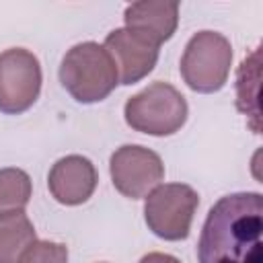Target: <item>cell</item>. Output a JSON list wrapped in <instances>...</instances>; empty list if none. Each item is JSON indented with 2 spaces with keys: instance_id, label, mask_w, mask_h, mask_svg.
<instances>
[{
  "instance_id": "obj_7",
  "label": "cell",
  "mask_w": 263,
  "mask_h": 263,
  "mask_svg": "<svg viewBox=\"0 0 263 263\" xmlns=\"http://www.w3.org/2000/svg\"><path fill=\"white\" fill-rule=\"evenodd\" d=\"M109 171L115 189L129 199L146 197L164 177V164L160 156L150 148L136 144L117 148L111 154Z\"/></svg>"
},
{
  "instance_id": "obj_3",
  "label": "cell",
  "mask_w": 263,
  "mask_h": 263,
  "mask_svg": "<svg viewBox=\"0 0 263 263\" xmlns=\"http://www.w3.org/2000/svg\"><path fill=\"white\" fill-rule=\"evenodd\" d=\"M187 101L168 82H152L148 88L129 97L123 107L125 123L142 134L171 136L187 121Z\"/></svg>"
},
{
  "instance_id": "obj_8",
  "label": "cell",
  "mask_w": 263,
  "mask_h": 263,
  "mask_svg": "<svg viewBox=\"0 0 263 263\" xmlns=\"http://www.w3.org/2000/svg\"><path fill=\"white\" fill-rule=\"evenodd\" d=\"M103 47L113 58L121 84H136L138 80L148 76L156 66L160 51L154 41L129 29L111 31Z\"/></svg>"
},
{
  "instance_id": "obj_15",
  "label": "cell",
  "mask_w": 263,
  "mask_h": 263,
  "mask_svg": "<svg viewBox=\"0 0 263 263\" xmlns=\"http://www.w3.org/2000/svg\"><path fill=\"white\" fill-rule=\"evenodd\" d=\"M140 263H181V261L166 253H148L140 259Z\"/></svg>"
},
{
  "instance_id": "obj_4",
  "label": "cell",
  "mask_w": 263,
  "mask_h": 263,
  "mask_svg": "<svg viewBox=\"0 0 263 263\" xmlns=\"http://www.w3.org/2000/svg\"><path fill=\"white\" fill-rule=\"evenodd\" d=\"M232 45L216 31H199L185 45L181 76L195 92H218L230 74Z\"/></svg>"
},
{
  "instance_id": "obj_13",
  "label": "cell",
  "mask_w": 263,
  "mask_h": 263,
  "mask_svg": "<svg viewBox=\"0 0 263 263\" xmlns=\"http://www.w3.org/2000/svg\"><path fill=\"white\" fill-rule=\"evenodd\" d=\"M31 191V177L23 168H0V214L25 210Z\"/></svg>"
},
{
  "instance_id": "obj_9",
  "label": "cell",
  "mask_w": 263,
  "mask_h": 263,
  "mask_svg": "<svg viewBox=\"0 0 263 263\" xmlns=\"http://www.w3.org/2000/svg\"><path fill=\"white\" fill-rule=\"evenodd\" d=\"M97 181L95 164L86 156L70 154L51 166L47 187L55 201L64 205H80L95 193Z\"/></svg>"
},
{
  "instance_id": "obj_10",
  "label": "cell",
  "mask_w": 263,
  "mask_h": 263,
  "mask_svg": "<svg viewBox=\"0 0 263 263\" xmlns=\"http://www.w3.org/2000/svg\"><path fill=\"white\" fill-rule=\"evenodd\" d=\"M125 29L136 31L156 45L168 41L179 25V2L144 0L134 2L123 12Z\"/></svg>"
},
{
  "instance_id": "obj_11",
  "label": "cell",
  "mask_w": 263,
  "mask_h": 263,
  "mask_svg": "<svg viewBox=\"0 0 263 263\" xmlns=\"http://www.w3.org/2000/svg\"><path fill=\"white\" fill-rule=\"evenodd\" d=\"M35 240V228L23 210L0 214V263H18Z\"/></svg>"
},
{
  "instance_id": "obj_6",
  "label": "cell",
  "mask_w": 263,
  "mask_h": 263,
  "mask_svg": "<svg viewBox=\"0 0 263 263\" xmlns=\"http://www.w3.org/2000/svg\"><path fill=\"white\" fill-rule=\"evenodd\" d=\"M41 92V64L25 47L0 53V111L18 115L33 107Z\"/></svg>"
},
{
  "instance_id": "obj_1",
  "label": "cell",
  "mask_w": 263,
  "mask_h": 263,
  "mask_svg": "<svg viewBox=\"0 0 263 263\" xmlns=\"http://www.w3.org/2000/svg\"><path fill=\"white\" fill-rule=\"evenodd\" d=\"M263 197L240 191L220 197L203 222L199 263H263Z\"/></svg>"
},
{
  "instance_id": "obj_5",
  "label": "cell",
  "mask_w": 263,
  "mask_h": 263,
  "mask_svg": "<svg viewBox=\"0 0 263 263\" xmlns=\"http://www.w3.org/2000/svg\"><path fill=\"white\" fill-rule=\"evenodd\" d=\"M199 195L191 185L164 183L154 187L144 203L148 228L164 240H183L189 236Z\"/></svg>"
},
{
  "instance_id": "obj_12",
  "label": "cell",
  "mask_w": 263,
  "mask_h": 263,
  "mask_svg": "<svg viewBox=\"0 0 263 263\" xmlns=\"http://www.w3.org/2000/svg\"><path fill=\"white\" fill-rule=\"evenodd\" d=\"M259 49H255L249 58L242 60L236 76V107L253 117V129L259 134Z\"/></svg>"
},
{
  "instance_id": "obj_2",
  "label": "cell",
  "mask_w": 263,
  "mask_h": 263,
  "mask_svg": "<svg viewBox=\"0 0 263 263\" xmlns=\"http://www.w3.org/2000/svg\"><path fill=\"white\" fill-rule=\"evenodd\" d=\"M62 86L78 103L90 105L107 99L119 82V72L109 51L95 43L84 41L68 49L60 66Z\"/></svg>"
},
{
  "instance_id": "obj_14",
  "label": "cell",
  "mask_w": 263,
  "mask_h": 263,
  "mask_svg": "<svg viewBox=\"0 0 263 263\" xmlns=\"http://www.w3.org/2000/svg\"><path fill=\"white\" fill-rule=\"evenodd\" d=\"M18 263H68V247L51 240H35Z\"/></svg>"
}]
</instances>
